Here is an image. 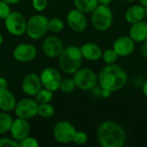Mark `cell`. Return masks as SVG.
<instances>
[{
    "label": "cell",
    "mask_w": 147,
    "mask_h": 147,
    "mask_svg": "<svg viewBox=\"0 0 147 147\" xmlns=\"http://www.w3.org/2000/svg\"><path fill=\"white\" fill-rule=\"evenodd\" d=\"M99 144L102 147H122L127 140L124 128L111 121L102 122L96 131Z\"/></svg>",
    "instance_id": "1"
},
{
    "label": "cell",
    "mask_w": 147,
    "mask_h": 147,
    "mask_svg": "<svg viewBox=\"0 0 147 147\" xmlns=\"http://www.w3.org/2000/svg\"><path fill=\"white\" fill-rule=\"evenodd\" d=\"M98 81L101 88L115 92L121 90L126 85L127 76L121 67L112 64L106 65L101 71Z\"/></svg>",
    "instance_id": "2"
},
{
    "label": "cell",
    "mask_w": 147,
    "mask_h": 147,
    "mask_svg": "<svg viewBox=\"0 0 147 147\" xmlns=\"http://www.w3.org/2000/svg\"><path fill=\"white\" fill-rule=\"evenodd\" d=\"M81 49L76 46H69L59 56V65L66 74H74L81 66L83 61Z\"/></svg>",
    "instance_id": "3"
},
{
    "label": "cell",
    "mask_w": 147,
    "mask_h": 147,
    "mask_svg": "<svg viewBox=\"0 0 147 147\" xmlns=\"http://www.w3.org/2000/svg\"><path fill=\"white\" fill-rule=\"evenodd\" d=\"M48 21L47 16L40 14L31 16L27 21V35L32 40H40L44 37L49 31Z\"/></svg>",
    "instance_id": "4"
},
{
    "label": "cell",
    "mask_w": 147,
    "mask_h": 147,
    "mask_svg": "<svg viewBox=\"0 0 147 147\" xmlns=\"http://www.w3.org/2000/svg\"><path fill=\"white\" fill-rule=\"evenodd\" d=\"M91 22L94 28L101 32L107 31L113 23V12L109 5L98 4L92 12Z\"/></svg>",
    "instance_id": "5"
},
{
    "label": "cell",
    "mask_w": 147,
    "mask_h": 147,
    "mask_svg": "<svg viewBox=\"0 0 147 147\" xmlns=\"http://www.w3.org/2000/svg\"><path fill=\"white\" fill-rule=\"evenodd\" d=\"M4 26L11 35L21 36L26 33L27 20L22 13L13 11L4 19Z\"/></svg>",
    "instance_id": "6"
},
{
    "label": "cell",
    "mask_w": 147,
    "mask_h": 147,
    "mask_svg": "<svg viewBox=\"0 0 147 147\" xmlns=\"http://www.w3.org/2000/svg\"><path fill=\"white\" fill-rule=\"evenodd\" d=\"M76 87L82 90H90L96 87L98 78L90 68H79L73 76Z\"/></svg>",
    "instance_id": "7"
},
{
    "label": "cell",
    "mask_w": 147,
    "mask_h": 147,
    "mask_svg": "<svg viewBox=\"0 0 147 147\" xmlns=\"http://www.w3.org/2000/svg\"><path fill=\"white\" fill-rule=\"evenodd\" d=\"M38 107L36 100L28 96L16 102L14 112L17 117L29 120L38 115Z\"/></svg>",
    "instance_id": "8"
},
{
    "label": "cell",
    "mask_w": 147,
    "mask_h": 147,
    "mask_svg": "<svg viewBox=\"0 0 147 147\" xmlns=\"http://www.w3.org/2000/svg\"><path fill=\"white\" fill-rule=\"evenodd\" d=\"M77 132L74 126L67 121H58L53 127V137L60 144H69L73 141V137Z\"/></svg>",
    "instance_id": "9"
},
{
    "label": "cell",
    "mask_w": 147,
    "mask_h": 147,
    "mask_svg": "<svg viewBox=\"0 0 147 147\" xmlns=\"http://www.w3.org/2000/svg\"><path fill=\"white\" fill-rule=\"evenodd\" d=\"M40 81L43 88H46L53 92L59 90L62 81L60 72L53 67H47L40 72Z\"/></svg>",
    "instance_id": "10"
},
{
    "label": "cell",
    "mask_w": 147,
    "mask_h": 147,
    "mask_svg": "<svg viewBox=\"0 0 147 147\" xmlns=\"http://www.w3.org/2000/svg\"><path fill=\"white\" fill-rule=\"evenodd\" d=\"M66 22L69 27L76 33H83L86 30L88 26L87 17L85 13L78 9H71L66 16Z\"/></svg>",
    "instance_id": "11"
},
{
    "label": "cell",
    "mask_w": 147,
    "mask_h": 147,
    "mask_svg": "<svg viewBox=\"0 0 147 147\" xmlns=\"http://www.w3.org/2000/svg\"><path fill=\"white\" fill-rule=\"evenodd\" d=\"M64 48L62 40L55 35L47 36L42 42V51L44 54L51 59L59 58Z\"/></svg>",
    "instance_id": "12"
},
{
    "label": "cell",
    "mask_w": 147,
    "mask_h": 147,
    "mask_svg": "<svg viewBox=\"0 0 147 147\" xmlns=\"http://www.w3.org/2000/svg\"><path fill=\"white\" fill-rule=\"evenodd\" d=\"M12 54L16 61L20 63H27L36 58L37 49L30 43H20L14 48Z\"/></svg>",
    "instance_id": "13"
},
{
    "label": "cell",
    "mask_w": 147,
    "mask_h": 147,
    "mask_svg": "<svg viewBox=\"0 0 147 147\" xmlns=\"http://www.w3.org/2000/svg\"><path fill=\"white\" fill-rule=\"evenodd\" d=\"M42 84L40 77L36 73L27 74L22 82V90L25 95L30 97H34L42 89Z\"/></svg>",
    "instance_id": "14"
},
{
    "label": "cell",
    "mask_w": 147,
    "mask_h": 147,
    "mask_svg": "<svg viewBox=\"0 0 147 147\" xmlns=\"http://www.w3.org/2000/svg\"><path fill=\"white\" fill-rule=\"evenodd\" d=\"M9 133L11 138L20 142L22 140L29 135L30 124L28 121V120L17 117L16 119L13 120V122L9 129Z\"/></svg>",
    "instance_id": "15"
},
{
    "label": "cell",
    "mask_w": 147,
    "mask_h": 147,
    "mask_svg": "<svg viewBox=\"0 0 147 147\" xmlns=\"http://www.w3.org/2000/svg\"><path fill=\"white\" fill-rule=\"evenodd\" d=\"M135 48V41L129 35L118 37L113 44V49L119 57H127L133 53Z\"/></svg>",
    "instance_id": "16"
},
{
    "label": "cell",
    "mask_w": 147,
    "mask_h": 147,
    "mask_svg": "<svg viewBox=\"0 0 147 147\" xmlns=\"http://www.w3.org/2000/svg\"><path fill=\"white\" fill-rule=\"evenodd\" d=\"M82 55L84 59L89 61H97L102 59V50L101 47L94 42H87L80 47Z\"/></svg>",
    "instance_id": "17"
},
{
    "label": "cell",
    "mask_w": 147,
    "mask_h": 147,
    "mask_svg": "<svg viewBox=\"0 0 147 147\" xmlns=\"http://www.w3.org/2000/svg\"><path fill=\"white\" fill-rule=\"evenodd\" d=\"M129 36L135 42H143L147 40V22L140 21L133 23L129 29Z\"/></svg>",
    "instance_id": "18"
},
{
    "label": "cell",
    "mask_w": 147,
    "mask_h": 147,
    "mask_svg": "<svg viewBox=\"0 0 147 147\" xmlns=\"http://www.w3.org/2000/svg\"><path fill=\"white\" fill-rule=\"evenodd\" d=\"M145 17H146V8L141 4L133 5L129 7L125 13L126 21L131 24L143 21Z\"/></svg>",
    "instance_id": "19"
},
{
    "label": "cell",
    "mask_w": 147,
    "mask_h": 147,
    "mask_svg": "<svg viewBox=\"0 0 147 147\" xmlns=\"http://www.w3.org/2000/svg\"><path fill=\"white\" fill-rule=\"evenodd\" d=\"M16 100L15 96L8 90H0V110L11 112L15 109Z\"/></svg>",
    "instance_id": "20"
},
{
    "label": "cell",
    "mask_w": 147,
    "mask_h": 147,
    "mask_svg": "<svg viewBox=\"0 0 147 147\" xmlns=\"http://www.w3.org/2000/svg\"><path fill=\"white\" fill-rule=\"evenodd\" d=\"M98 4L97 0H74L75 8L85 14L92 13Z\"/></svg>",
    "instance_id": "21"
},
{
    "label": "cell",
    "mask_w": 147,
    "mask_h": 147,
    "mask_svg": "<svg viewBox=\"0 0 147 147\" xmlns=\"http://www.w3.org/2000/svg\"><path fill=\"white\" fill-rule=\"evenodd\" d=\"M13 120L14 119L9 114V112H0V135L9 132Z\"/></svg>",
    "instance_id": "22"
},
{
    "label": "cell",
    "mask_w": 147,
    "mask_h": 147,
    "mask_svg": "<svg viewBox=\"0 0 147 147\" xmlns=\"http://www.w3.org/2000/svg\"><path fill=\"white\" fill-rule=\"evenodd\" d=\"M36 102L39 104H42V103H49L53 98V92L46 89V88H42L34 96Z\"/></svg>",
    "instance_id": "23"
},
{
    "label": "cell",
    "mask_w": 147,
    "mask_h": 147,
    "mask_svg": "<svg viewBox=\"0 0 147 147\" xmlns=\"http://www.w3.org/2000/svg\"><path fill=\"white\" fill-rule=\"evenodd\" d=\"M54 108L52 104L49 103H42L39 104L38 107V115L42 118H50L54 115Z\"/></svg>",
    "instance_id": "24"
},
{
    "label": "cell",
    "mask_w": 147,
    "mask_h": 147,
    "mask_svg": "<svg viewBox=\"0 0 147 147\" xmlns=\"http://www.w3.org/2000/svg\"><path fill=\"white\" fill-rule=\"evenodd\" d=\"M64 22L59 17H53L48 21V29L53 33H59L64 28Z\"/></svg>",
    "instance_id": "25"
},
{
    "label": "cell",
    "mask_w": 147,
    "mask_h": 147,
    "mask_svg": "<svg viewBox=\"0 0 147 147\" xmlns=\"http://www.w3.org/2000/svg\"><path fill=\"white\" fill-rule=\"evenodd\" d=\"M75 88H76V84L74 82V79L71 78H66L62 79L59 86V90L66 94L71 93L75 90Z\"/></svg>",
    "instance_id": "26"
},
{
    "label": "cell",
    "mask_w": 147,
    "mask_h": 147,
    "mask_svg": "<svg viewBox=\"0 0 147 147\" xmlns=\"http://www.w3.org/2000/svg\"><path fill=\"white\" fill-rule=\"evenodd\" d=\"M118 57L119 55L112 48V49H107L106 51H104L102 53V59L107 65H112L116 62V60L118 59Z\"/></svg>",
    "instance_id": "27"
},
{
    "label": "cell",
    "mask_w": 147,
    "mask_h": 147,
    "mask_svg": "<svg viewBox=\"0 0 147 147\" xmlns=\"http://www.w3.org/2000/svg\"><path fill=\"white\" fill-rule=\"evenodd\" d=\"M88 141V135L85 132L83 131H77L73 137V141L77 145H84Z\"/></svg>",
    "instance_id": "28"
},
{
    "label": "cell",
    "mask_w": 147,
    "mask_h": 147,
    "mask_svg": "<svg viewBox=\"0 0 147 147\" xmlns=\"http://www.w3.org/2000/svg\"><path fill=\"white\" fill-rule=\"evenodd\" d=\"M19 145L21 147H38L39 146V142L35 138L30 137L29 135L23 140H22L19 142Z\"/></svg>",
    "instance_id": "29"
},
{
    "label": "cell",
    "mask_w": 147,
    "mask_h": 147,
    "mask_svg": "<svg viewBox=\"0 0 147 147\" xmlns=\"http://www.w3.org/2000/svg\"><path fill=\"white\" fill-rule=\"evenodd\" d=\"M20 146L19 142L13 138L3 137L0 138V147H18Z\"/></svg>",
    "instance_id": "30"
},
{
    "label": "cell",
    "mask_w": 147,
    "mask_h": 147,
    "mask_svg": "<svg viewBox=\"0 0 147 147\" xmlns=\"http://www.w3.org/2000/svg\"><path fill=\"white\" fill-rule=\"evenodd\" d=\"M10 12L11 10L9 4L3 0H0V19L4 20L10 14Z\"/></svg>",
    "instance_id": "31"
},
{
    "label": "cell",
    "mask_w": 147,
    "mask_h": 147,
    "mask_svg": "<svg viewBox=\"0 0 147 147\" xmlns=\"http://www.w3.org/2000/svg\"><path fill=\"white\" fill-rule=\"evenodd\" d=\"M47 3L48 0H32L33 8L38 12H41L46 9V8L47 7Z\"/></svg>",
    "instance_id": "32"
},
{
    "label": "cell",
    "mask_w": 147,
    "mask_h": 147,
    "mask_svg": "<svg viewBox=\"0 0 147 147\" xmlns=\"http://www.w3.org/2000/svg\"><path fill=\"white\" fill-rule=\"evenodd\" d=\"M140 53L144 58H147V40L143 41V44L140 47Z\"/></svg>",
    "instance_id": "33"
},
{
    "label": "cell",
    "mask_w": 147,
    "mask_h": 147,
    "mask_svg": "<svg viewBox=\"0 0 147 147\" xmlns=\"http://www.w3.org/2000/svg\"><path fill=\"white\" fill-rule=\"evenodd\" d=\"M7 88H8V82H7V80L4 78L0 77V90H6Z\"/></svg>",
    "instance_id": "34"
},
{
    "label": "cell",
    "mask_w": 147,
    "mask_h": 147,
    "mask_svg": "<svg viewBox=\"0 0 147 147\" xmlns=\"http://www.w3.org/2000/svg\"><path fill=\"white\" fill-rule=\"evenodd\" d=\"M112 94V91L109 90H107V89H102V90H101V96L104 97V98H109Z\"/></svg>",
    "instance_id": "35"
},
{
    "label": "cell",
    "mask_w": 147,
    "mask_h": 147,
    "mask_svg": "<svg viewBox=\"0 0 147 147\" xmlns=\"http://www.w3.org/2000/svg\"><path fill=\"white\" fill-rule=\"evenodd\" d=\"M99 4H102V5H109L113 0H97Z\"/></svg>",
    "instance_id": "36"
},
{
    "label": "cell",
    "mask_w": 147,
    "mask_h": 147,
    "mask_svg": "<svg viewBox=\"0 0 147 147\" xmlns=\"http://www.w3.org/2000/svg\"><path fill=\"white\" fill-rule=\"evenodd\" d=\"M3 1H4L5 3H9V5H14V4H17L18 3H20L21 2V0H3Z\"/></svg>",
    "instance_id": "37"
},
{
    "label": "cell",
    "mask_w": 147,
    "mask_h": 147,
    "mask_svg": "<svg viewBox=\"0 0 147 147\" xmlns=\"http://www.w3.org/2000/svg\"><path fill=\"white\" fill-rule=\"evenodd\" d=\"M142 90H143V94H144L145 97L147 99V80L144 83V84H143Z\"/></svg>",
    "instance_id": "38"
},
{
    "label": "cell",
    "mask_w": 147,
    "mask_h": 147,
    "mask_svg": "<svg viewBox=\"0 0 147 147\" xmlns=\"http://www.w3.org/2000/svg\"><path fill=\"white\" fill-rule=\"evenodd\" d=\"M140 3L142 6H144L145 8H147V0H140Z\"/></svg>",
    "instance_id": "39"
},
{
    "label": "cell",
    "mask_w": 147,
    "mask_h": 147,
    "mask_svg": "<svg viewBox=\"0 0 147 147\" xmlns=\"http://www.w3.org/2000/svg\"><path fill=\"white\" fill-rule=\"evenodd\" d=\"M3 36L2 34L0 33V46L3 44Z\"/></svg>",
    "instance_id": "40"
},
{
    "label": "cell",
    "mask_w": 147,
    "mask_h": 147,
    "mask_svg": "<svg viewBox=\"0 0 147 147\" xmlns=\"http://www.w3.org/2000/svg\"><path fill=\"white\" fill-rule=\"evenodd\" d=\"M146 17L147 19V8H146Z\"/></svg>",
    "instance_id": "41"
},
{
    "label": "cell",
    "mask_w": 147,
    "mask_h": 147,
    "mask_svg": "<svg viewBox=\"0 0 147 147\" xmlns=\"http://www.w3.org/2000/svg\"><path fill=\"white\" fill-rule=\"evenodd\" d=\"M124 1H127V2H133V1H135V0H124Z\"/></svg>",
    "instance_id": "42"
}]
</instances>
